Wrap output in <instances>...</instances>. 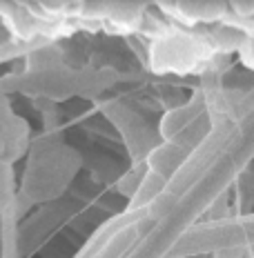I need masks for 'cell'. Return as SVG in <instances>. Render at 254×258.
<instances>
[{
    "label": "cell",
    "mask_w": 254,
    "mask_h": 258,
    "mask_svg": "<svg viewBox=\"0 0 254 258\" xmlns=\"http://www.w3.org/2000/svg\"><path fill=\"white\" fill-rule=\"evenodd\" d=\"M225 5H230L236 16H252V0H225Z\"/></svg>",
    "instance_id": "1"
},
{
    "label": "cell",
    "mask_w": 254,
    "mask_h": 258,
    "mask_svg": "<svg viewBox=\"0 0 254 258\" xmlns=\"http://www.w3.org/2000/svg\"><path fill=\"white\" fill-rule=\"evenodd\" d=\"M154 5L159 9H163L165 14H174L176 12V0H154Z\"/></svg>",
    "instance_id": "2"
}]
</instances>
